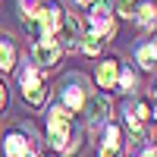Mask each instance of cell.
Wrapping results in <instances>:
<instances>
[{"label":"cell","mask_w":157,"mask_h":157,"mask_svg":"<svg viewBox=\"0 0 157 157\" xmlns=\"http://www.w3.org/2000/svg\"><path fill=\"white\" fill-rule=\"evenodd\" d=\"M47 141L50 148H57L63 154H75V148L82 145V138L72 129V110H66L63 104H54L47 110Z\"/></svg>","instance_id":"obj_1"},{"label":"cell","mask_w":157,"mask_h":157,"mask_svg":"<svg viewBox=\"0 0 157 157\" xmlns=\"http://www.w3.org/2000/svg\"><path fill=\"white\" fill-rule=\"evenodd\" d=\"M63 16H66V10L57 6V3H47L35 13V25H38V38H57L60 25H63Z\"/></svg>","instance_id":"obj_2"},{"label":"cell","mask_w":157,"mask_h":157,"mask_svg":"<svg viewBox=\"0 0 157 157\" xmlns=\"http://www.w3.org/2000/svg\"><path fill=\"white\" fill-rule=\"evenodd\" d=\"M85 98H88V85H85V78H82V75H66V85H63V91H60L63 107L75 113V110H82Z\"/></svg>","instance_id":"obj_3"},{"label":"cell","mask_w":157,"mask_h":157,"mask_svg":"<svg viewBox=\"0 0 157 157\" xmlns=\"http://www.w3.org/2000/svg\"><path fill=\"white\" fill-rule=\"evenodd\" d=\"M88 29L94 32L98 38L110 41V38L116 35V19H113V10H107V6H91V10H88Z\"/></svg>","instance_id":"obj_4"},{"label":"cell","mask_w":157,"mask_h":157,"mask_svg":"<svg viewBox=\"0 0 157 157\" xmlns=\"http://www.w3.org/2000/svg\"><path fill=\"white\" fill-rule=\"evenodd\" d=\"M82 107H85L88 129H98V126H104V123L110 120V98L107 94H88Z\"/></svg>","instance_id":"obj_5"},{"label":"cell","mask_w":157,"mask_h":157,"mask_svg":"<svg viewBox=\"0 0 157 157\" xmlns=\"http://www.w3.org/2000/svg\"><path fill=\"white\" fill-rule=\"evenodd\" d=\"M60 54H63V47L57 44V38H38L32 44V60L38 66H54L60 60Z\"/></svg>","instance_id":"obj_6"},{"label":"cell","mask_w":157,"mask_h":157,"mask_svg":"<svg viewBox=\"0 0 157 157\" xmlns=\"http://www.w3.org/2000/svg\"><path fill=\"white\" fill-rule=\"evenodd\" d=\"M32 154V135L22 129H13L3 135V157H29Z\"/></svg>","instance_id":"obj_7"},{"label":"cell","mask_w":157,"mask_h":157,"mask_svg":"<svg viewBox=\"0 0 157 157\" xmlns=\"http://www.w3.org/2000/svg\"><path fill=\"white\" fill-rule=\"evenodd\" d=\"M57 38H60L57 44H60L63 50H78V38H82V25H78V19L72 16V13H66V16H63V25H60Z\"/></svg>","instance_id":"obj_8"},{"label":"cell","mask_w":157,"mask_h":157,"mask_svg":"<svg viewBox=\"0 0 157 157\" xmlns=\"http://www.w3.org/2000/svg\"><path fill=\"white\" fill-rule=\"evenodd\" d=\"M98 157H123V135H120V129H116L110 120H107V132H104Z\"/></svg>","instance_id":"obj_9"},{"label":"cell","mask_w":157,"mask_h":157,"mask_svg":"<svg viewBox=\"0 0 157 157\" xmlns=\"http://www.w3.org/2000/svg\"><path fill=\"white\" fill-rule=\"evenodd\" d=\"M94 78H98V85H101V88H116V78H120V60H113V57L101 60V63H98Z\"/></svg>","instance_id":"obj_10"},{"label":"cell","mask_w":157,"mask_h":157,"mask_svg":"<svg viewBox=\"0 0 157 157\" xmlns=\"http://www.w3.org/2000/svg\"><path fill=\"white\" fill-rule=\"evenodd\" d=\"M47 94H50V88L44 85V78L22 85V98H25V104H32V107H44V104H47Z\"/></svg>","instance_id":"obj_11"},{"label":"cell","mask_w":157,"mask_h":157,"mask_svg":"<svg viewBox=\"0 0 157 157\" xmlns=\"http://www.w3.org/2000/svg\"><path fill=\"white\" fill-rule=\"evenodd\" d=\"M132 16H135V22H138V29H141V32L157 29V0H141L138 13H132Z\"/></svg>","instance_id":"obj_12"},{"label":"cell","mask_w":157,"mask_h":157,"mask_svg":"<svg viewBox=\"0 0 157 157\" xmlns=\"http://www.w3.org/2000/svg\"><path fill=\"white\" fill-rule=\"evenodd\" d=\"M101 47H104V38H98L94 32H82V38H78V50L82 54H88V57H98L101 54Z\"/></svg>","instance_id":"obj_13"},{"label":"cell","mask_w":157,"mask_h":157,"mask_svg":"<svg viewBox=\"0 0 157 157\" xmlns=\"http://www.w3.org/2000/svg\"><path fill=\"white\" fill-rule=\"evenodd\" d=\"M16 66V44L13 41H0V69H13Z\"/></svg>","instance_id":"obj_14"},{"label":"cell","mask_w":157,"mask_h":157,"mask_svg":"<svg viewBox=\"0 0 157 157\" xmlns=\"http://www.w3.org/2000/svg\"><path fill=\"white\" fill-rule=\"evenodd\" d=\"M126 126H129V132H132V141H141V138H145V123L132 113V107H126Z\"/></svg>","instance_id":"obj_15"},{"label":"cell","mask_w":157,"mask_h":157,"mask_svg":"<svg viewBox=\"0 0 157 157\" xmlns=\"http://www.w3.org/2000/svg\"><path fill=\"white\" fill-rule=\"evenodd\" d=\"M135 57H138V66H141V69H154V66H157V54L151 50V44H141V47L135 50Z\"/></svg>","instance_id":"obj_16"},{"label":"cell","mask_w":157,"mask_h":157,"mask_svg":"<svg viewBox=\"0 0 157 157\" xmlns=\"http://www.w3.org/2000/svg\"><path fill=\"white\" fill-rule=\"evenodd\" d=\"M135 85H138L135 72H132V69H123V66H120V78H116V88H120V91H135Z\"/></svg>","instance_id":"obj_17"},{"label":"cell","mask_w":157,"mask_h":157,"mask_svg":"<svg viewBox=\"0 0 157 157\" xmlns=\"http://www.w3.org/2000/svg\"><path fill=\"white\" fill-rule=\"evenodd\" d=\"M129 107H132V104H129ZM132 113L138 116L141 123H145V120H151V104H148V101H138L135 107H132Z\"/></svg>","instance_id":"obj_18"},{"label":"cell","mask_w":157,"mask_h":157,"mask_svg":"<svg viewBox=\"0 0 157 157\" xmlns=\"http://www.w3.org/2000/svg\"><path fill=\"white\" fill-rule=\"evenodd\" d=\"M3 107H6V85L0 82V110H3Z\"/></svg>","instance_id":"obj_19"},{"label":"cell","mask_w":157,"mask_h":157,"mask_svg":"<svg viewBox=\"0 0 157 157\" xmlns=\"http://www.w3.org/2000/svg\"><path fill=\"white\" fill-rule=\"evenodd\" d=\"M141 157H157V145H148L145 151H141Z\"/></svg>","instance_id":"obj_20"},{"label":"cell","mask_w":157,"mask_h":157,"mask_svg":"<svg viewBox=\"0 0 157 157\" xmlns=\"http://www.w3.org/2000/svg\"><path fill=\"white\" fill-rule=\"evenodd\" d=\"M75 3L82 6V10H91V6H94V0H75Z\"/></svg>","instance_id":"obj_21"},{"label":"cell","mask_w":157,"mask_h":157,"mask_svg":"<svg viewBox=\"0 0 157 157\" xmlns=\"http://www.w3.org/2000/svg\"><path fill=\"white\" fill-rule=\"evenodd\" d=\"M151 50H154V54H157V38H154V41H151Z\"/></svg>","instance_id":"obj_22"},{"label":"cell","mask_w":157,"mask_h":157,"mask_svg":"<svg viewBox=\"0 0 157 157\" xmlns=\"http://www.w3.org/2000/svg\"><path fill=\"white\" fill-rule=\"evenodd\" d=\"M151 116H154V120H157V107H151Z\"/></svg>","instance_id":"obj_23"},{"label":"cell","mask_w":157,"mask_h":157,"mask_svg":"<svg viewBox=\"0 0 157 157\" xmlns=\"http://www.w3.org/2000/svg\"><path fill=\"white\" fill-rule=\"evenodd\" d=\"M29 157H41V154H29Z\"/></svg>","instance_id":"obj_24"}]
</instances>
